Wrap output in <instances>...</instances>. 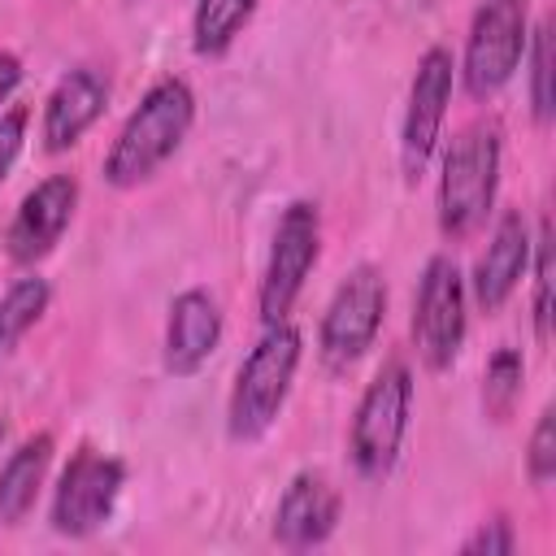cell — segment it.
Segmentation results:
<instances>
[{
	"label": "cell",
	"instance_id": "cell-1",
	"mask_svg": "<svg viewBox=\"0 0 556 556\" xmlns=\"http://www.w3.org/2000/svg\"><path fill=\"white\" fill-rule=\"evenodd\" d=\"M195 126V91L187 78L165 74L156 78L139 104L126 113L117 139L104 152V182L117 191H130L148 178L161 174L165 161H174V152L182 148V139Z\"/></svg>",
	"mask_w": 556,
	"mask_h": 556
},
{
	"label": "cell",
	"instance_id": "cell-2",
	"mask_svg": "<svg viewBox=\"0 0 556 556\" xmlns=\"http://www.w3.org/2000/svg\"><path fill=\"white\" fill-rule=\"evenodd\" d=\"M500 165H504V130L495 117L465 122L439 165V230L447 239H469L500 191Z\"/></svg>",
	"mask_w": 556,
	"mask_h": 556
},
{
	"label": "cell",
	"instance_id": "cell-3",
	"mask_svg": "<svg viewBox=\"0 0 556 556\" xmlns=\"http://www.w3.org/2000/svg\"><path fill=\"white\" fill-rule=\"evenodd\" d=\"M300 356H304V334H300V326H291V317L269 321L261 330V339L248 348V356L235 374L230 400H226V434L235 443H256L269 434V426L278 421V413L291 395Z\"/></svg>",
	"mask_w": 556,
	"mask_h": 556
},
{
	"label": "cell",
	"instance_id": "cell-4",
	"mask_svg": "<svg viewBox=\"0 0 556 556\" xmlns=\"http://www.w3.org/2000/svg\"><path fill=\"white\" fill-rule=\"evenodd\" d=\"M408 421H413V369L400 356H391L365 382L348 426V452L361 478L382 482L400 465Z\"/></svg>",
	"mask_w": 556,
	"mask_h": 556
},
{
	"label": "cell",
	"instance_id": "cell-5",
	"mask_svg": "<svg viewBox=\"0 0 556 556\" xmlns=\"http://www.w3.org/2000/svg\"><path fill=\"white\" fill-rule=\"evenodd\" d=\"M382 321H387V278L378 265L361 261L339 278L334 295L326 300L317 326V361L330 374H348L378 343Z\"/></svg>",
	"mask_w": 556,
	"mask_h": 556
},
{
	"label": "cell",
	"instance_id": "cell-6",
	"mask_svg": "<svg viewBox=\"0 0 556 556\" xmlns=\"http://www.w3.org/2000/svg\"><path fill=\"white\" fill-rule=\"evenodd\" d=\"M413 352L430 374H443L456 365L465 334H469V287L460 265L447 252H434L417 278L413 295Z\"/></svg>",
	"mask_w": 556,
	"mask_h": 556
},
{
	"label": "cell",
	"instance_id": "cell-7",
	"mask_svg": "<svg viewBox=\"0 0 556 556\" xmlns=\"http://www.w3.org/2000/svg\"><path fill=\"white\" fill-rule=\"evenodd\" d=\"M530 39V0H482L469 17L465 52H460V83L473 100H491L513 83L521 70Z\"/></svg>",
	"mask_w": 556,
	"mask_h": 556
},
{
	"label": "cell",
	"instance_id": "cell-8",
	"mask_svg": "<svg viewBox=\"0 0 556 556\" xmlns=\"http://www.w3.org/2000/svg\"><path fill=\"white\" fill-rule=\"evenodd\" d=\"M317 256H321V208H317V200H291L278 213L269 256H265V269H261V287H256L261 326L291 317Z\"/></svg>",
	"mask_w": 556,
	"mask_h": 556
},
{
	"label": "cell",
	"instance_id": "cell-9",
	"mask_svg": "<svg viewBox=\"0 0 556 556\" xmlns=\"http://www.w3.org/2000/svg\"><path fill=\"white\" fill-rule=\"evenodd\" d=\"M122 486H126V465L113 452L83 443L52 486V508H48L52 530L61 539H91L96 530L109 526Z\"/></svg>",
	"mask_w": 556,
	"mask_h": 556
},
{
	"label": "cell",
	"instance_id": "cell-10",
	"mask_svg": "<svg viewBox=\"0 0 556 556\" xmlns=\"http://www.w3.org/2000/svg\"><path fill=\"white\" fill-rule=\"evenodd\" d=\"M452 87H456V56L443 43H430L417 56L413 83H408V104H404V122H400V169L408 182H417L443 139V122H447V104H452Z\"/></svg>",
	"mask_w": 556,
	"mask_h": 556
},
{
	"label": "cell",
	"instance_id": "cell-11",
	"mask_svg": "<svg viewBox=\"0 0 556 556\" xmlns=\"http://www.w3.org/2000/svg\"><path fill=\"white\" fill-rule=\"evenodd\" d=\"M74 208H78V178L74 174L39 178L22 195V204H17V213L4 230V256L22 269H35L65 239V230L74 222Z\"/></svg>",
	"mask_w": 556,
	"mask_h": 556
},
{
	"label": "cell",
	"instance_id": "cell-12",
	"mask_svg": "<svg viewBox=\"0 0 556 556\" xmlns=\"http://www.w3.org/2000/svg\"><path fill=\"white\" fill-rule=\"evenodd\" d=\"M530 248H534V230H530L526 213L521 208H504L500 222L491 226V239H486L473 274L465 278L469 300L482 313H500L513 300V291L521 287V278L530 269Z\"/></svg>",
	"mask_w": 556,
	"mask_h": 556
},
{
	"label": "cell",
	"instance_id": "cell-13",
	"mask_svg": "<svg viewBox=\"0 0 556 556\" xmlns=\"http://www.w3.org/2000/svg\"><path fill=\"white\" fill-rule=\"evenodd\" d=\"M339 513H343V495L339 486L321 473V469H300L274 508V539L287 552H308L321 547L334 530H339Z\"/></svg>",
	"mask_w": 556,
	"mask_h": 556
},
{
	"label": "cell",
	"instance_id": "cell-14",
	"mask_svg": "<svg viewBox=\"0 0 556 556\" xmlns=\"http://www.w3.org/2000/svg\"><path fill=\"white\" fill-rule=\"evenodd\" d=\"M109 109V78L96 65H74L56 78V87L43 100L39 113V139L43 152H70Z\"/></svg>",
	"mask_w": 556,
	"mask_h": 556
},
{
	"label": "cell",
	"instance_id": "cell-15",
	"mask_svg": "<svg viewBox=\"0 0 556 556\" xmlns=\"http://www.w3.org/2000/svg\"><path fill=\"white\" fill-rule=\"evenodd\" d=\"M222 343V304L204 287L174 295L165 317V369L174 378H195Z\"/></svg>",
	"mask_w": 556,
	"mask_h": 556
},
{
	"label": "cell",
	"instance_id": "cell-16",
	"mask_svg": "<svg viewBox=\"0 0 556 556\" xmlns=\"http://www.w3.org/2000/svg\"><path fill=\"white\" fill-rule=\"evenodd\" d=\"M52 456H56V439L52 430H35L26 434L0 465V526H22L48 482V469H52Z\"/></svg>",
	"mask_w": 556,
	"mask_h": 556
},
{
	"label": "cell",
	"instance_id": "cell-17",
	"mask_svg": "<svg viewBox=\"0 0 556 556\" xmlns=\"http://www.w3.org/2000/svg\"><path fill=\"white\" fill-rule=\"evenodd\" d=\"M48 304H52V287H48V278L35 274V269H26L22 278H13V282L4 287V295H0V356L13 352V348L43 321Z\"/></svg>",
	"mask_w": 556,
	"mask_h": 556
},
{
	"label": "cell",
	"instance_id": "cell-18",
	"mask_svg": "<svg viewBox=\"0 0 556 556\" xmlns=\"http://www.w3.org/2000/svg\"><path fill=\"white\" fill-rule=\"evenodd\" d=\"M256 0H195L191 9V48L195 56H222L252 22Z\"/></svg>",
	"mask_w": 556,
	"mask_h": 556
},
{
	"label": "cell",
	"instance_id": "cell-19",
	"mask_svg": "<svg viewBox=\"0 0 556 556\" xmlns=\"http://www.w3.org/2000/svg\"><path fill=\"white\" fill-rule=\"evenodd\" d=\"M521 387H526V361L517 348L500 343L482 369V413L491 421H508L521 400Z\"/></svg>",
	"mask_w": 556,
	"mask_h": 556
},
{
	"label": "cell",
	"instance_id": "cell-20",
	"mask_svg": "<svg viewBox=\"0 0 556 556\" xmlns=\"http://www.w3.org/2000/svg\"><path fill=\"white\" fill-rule=\"evenodd\" d=\"M521 65H526V87H530V117L539 126H547L552 113H556V96H552V17H539L530 26Z\"/></svg>",
	"mask_w": 556,
	"mask_h": 556
},
{
	"label": "cell",
	"instance_id": "cell-21",
	"mask_svg": "<svg viewBox=\"0 0 556 556\" xmlns=\"http://www.w3.org/2000/svg\"><path fill=\"white\" fill-rule=\"evenodd\" d=\"M552 235H547V222H539L534 230V248H530V269H534V334L539 343L552 339Z\"/></svg>",
	"mask_w": 556,
	"mask_h": 556
},
{
	"label": "cell",
	"instance_id": "cell-22",
	"mask_svg": "<svg viewBox=\"0 0 556 556\" xmlns=\"http://www.w3.org/2000/svg\"><path fill=\"white\" fill-rule=\"evenodd\" d=\"M526 478L530 486H547L556 478V408L547 404L530 430V443H526Z\"/></svg>",
	"mask_w": 556,
	"mask_h": 556
},
{
	"label": "cell",
	"instance_id": "cell-23",
	"mask_svg": "<svg viewBox=\"0 0 556 556\" xmlns=\"http://www.w3.org/2000/svg\"><path fill=\"white\" fill-rule=\"evenodd\" d=\"M460 552H465V556H513V552H517V530H513V521H508L504 513H495V517L478 521V526L460 539Z\"/></svg>",
	"mask_w": 556,
	"mask_h": 556
},
{
	"label": "cell",
	"instance_id": "cell-24",
	"mask_svg": "<svg viewBox=\"0 0 556 556\" xmlns=\"http://www.w3.org/2000/svg\"><path fill=\"white\" fill-rule=\"evenodd\" d=\"M26 126H30V109L26 104L0 109V182L9 178V169L17 165V156L26 148Z\"/></svg>",
	"mask_w": 556,
	"mask_h": 556
},
{
	"label": "cell",
	"instance_id": "cell-25",
	"mask_svg": "<svg viewBox=\"0 0 556 556\" xmlns=\"http://www.w3.org/2000/svg\"><path fill=\"white\" fill-rule=\"evenodd\" d=\"M22 78H26L22 56H17V52H9V48H0V109H9L13 91L22 87Z\"/></svg>",
	"mask_w": 556,
	"mask_h": 556
}]
</instances>
